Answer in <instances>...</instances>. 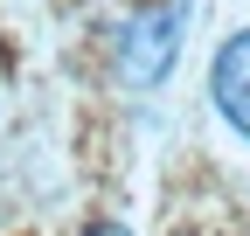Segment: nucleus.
<instances>
[{"mask_svg":"<svg viewBox=\"0 0 250 236\" xmlns=\"http://www.w3.org/2000/svg\"><path fill=\"white\" fill-rule=\"evenodd\" d=\"M181 21H188L181 0H160V7L132 14V28H125V42H118V70L132 83H160L167 63H174V49H181Z\"/></svg>","mask_w":250,"mask_h":236,"instance_id":"f257e3e1","label":"nucleus"},{"mask_svg":"<svg viewBox=\"0 0 250 236\" xmlns=\"http://www.w3.org/2000/svg\"><path fill=\"white\" fill-rule=\"evenodd\" d=\"M208 98H215V111H223L229 125L250 139V28H243V35H229L223 49H215V70H208Z\"/></svg>","mask_w":250,"mask_h":236,"instance_id":"f03ea898","label":"nucleus"},{"mask_svg":"<svg viewBox=\"0 0 250 236\" xmlns=\"http://www.w3.org/2000/svg\"><path fill=\"white\" fill-rule=\"evenodd\" d=\"M83 236H132V229H118V222H98V229H83Z\"/></svg>","mask_w":250,"mask_h":236,"instance_id":"7ed1b4c3","label":"nucleus"}]
</instances>
